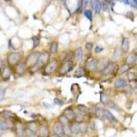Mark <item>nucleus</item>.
<instances>
[{"label":"nucleus","mask_w":137,"mask_h":137,"mask_svg":"<svg viewBox=\"0 0 137 137\" xmlns=\"http://www.w3.org/2000/svg\"><path fill=\"white\" fill-rule=\"evenodd\" d=\"M96 115L99 119H107L110 122H116L117 119L111 112L106 109L98 108L96 111Z\"/></svg>","instance_id":"obj_1"},{"label":"nucleus","mask_w":137,"mask_h":137,"mask_svg":"<svg viewBox=\"0 0 137 137\" xmlns=\"http://www.w3.org/2000/svg\"><path fill=\"white\" fill-rule=\"evenodd\" d=\"M49 53H47V52H46V51H45V52H43V53H41V55H40L39 56V58H38V60L36 64L31 67V71H32V72H35V71H38L39 69L43 67L47 63V62L48 61V59H49Z\"/></svg>","instance_id":"obj_2"},{"label":"nucleus","mask_w":137,"mask_h":137,"mask_svg":"<svg viewBox=\"0 0 137 137\" xmlns=\"http://www.w3.org/2000/svg\"><path fill=\"white\" fill-rule=\"evenodd\" d=\"M73 67H74V65H73V63L72 61H67L61 65L59 71L62 74H65V73H67L70 72L71 71H72Z\"/></svg>","instance_id":"obj_3"},{"label":"nucleus","mask_w":137,"mask_h":137,"mask_svg":"<svg viewBox=\"0 0 137 137\" xmlns=\"http://www.w3.org/2000/svg\"><path fill=\"white\" fill-rule=\"evenodd\" d=\"M41 55V53L39 52H34L30 56H28V59H27V62H26V65L29 66V67H32L34 65L36 64L39 58V56Z\"/></svg>","instance_id":"obj_4"},{"label":"nucleus","mask_w":137,"mask_h":137,"mask_svg":"<svg viewBox=\"0 0 137 137\" xmlns=\"http://www.w3.org/2000/svg\"><path fill=\"white\" fill-rule=\"evenodd\" d=\"M53 131L57 137H63L65 135L64 126L61 122H56L53 126Z\"/></svg>","instance_id":"obj_5"},{"label":"nucleus","mask_w":137,"mask_h":137,"mask_svg":"<svg viewBox=\"0 0 137 137\" xmlns=\"http://www.w3.org/2000/svg\"><path fill=\"white\" fill-rule=\"evenodd\" d=\"M20 58H21V55L19 52H16V51L11 52L8 56V62L10 65H15L19 62Z\"/></svg>","instance_id":"obj_6"},{"label":"nucleus","mask_w":137,"mask_h":137,"mask_svg":"<svg viewBox=\"0 0 137 137\" xmlns=\"http://www.w3.org/2000/svg\"><path fill=\"white\" fill-rule=\"evenodd\" d=\"M115 67V64L113 62H110V63H108V65H106V67L104 68V69L103 70V74L104 75H108L111 73Z\"/></svg>","instance_id":"obj_7"},{"label":"nucleus","mask_w":137,"mask_h":137,"mask_svg":"<svg viewBox=\"0 0 137 137\" xmlns=\"http://www.w3.org/2000/svg\"><path fill=\"white\" fill-rule=\"evenodd\" d=\"M56 66H57V62L55 61H51V63H49L46 66V67L45 69V71L47 73H53L55 71Z\"/></svg>","instance_id":"obj_8"},{"label":"nucleus","mask_w":137,"mask_h":137,"mask_svg":"<svg viewBox=\"0 0 137 137\" xmlns=\"http://www.w3.org/2000/svg\"><path fill=\"white\" fill-rule=\"evenodd\" d=\"M65 116L67 119L68 121H72L76 117V113L72 109L68 108L65 111Z\"/></svg>","instance_id":"obj_9"},{"label":"nucleus","mask_w":137,"mask_h":137,"mask_svg":"<svg viewBox=\"0 0 137 137\" xmlns=\"http://www.w3.org/2000/svg\"><path fill=\"white\" fill-rule=\"evenodd\" d=\"M38 135L41 137H47L49 136V131L48 128L45 126H41L39 129L38 130Z\"/></svg>","instance_id":"obj_10"},{"label":"nucleus","mask_w":137,"mask_h":137,"mask_svg":"<svg viewBox=\"0 0 137 137\" xmlns=\"http://www.w3.org/2000/svg\"><path fill=\"white\" fill-rule=\"evenodd\" d=\"M11 75V69L10 67H6L3 69L2 73V78L4 80H8Z\"/></svg>","instance_id":"obj_11"},{"label":"nucleus","mask_w":137,"mask_h":137,"mask_svg":"<svg viewBox=\"0 0 137 137\" xmlns=\"http://www.w3.org/2000/svg\"><path fill=\"white\" fill-rule=\"evenodd\" d=\"M27 67L26 63H19L16 65V71L18 74H23L25 72V71Z\"/></svg>","instance_id":"obj_12"},{"label":"nucleus","mask_w":137,"mask_h":137,"mask_svg":"<svg viewBox=\"0 0 137 137\" xmlns=\"http://www.w3.org/2000/svg\"><path fill=\"white\" fill-rule=\"evenodd\" d=\"M127 85V81L124 78H119L114 82V86L117 88H123Z\"/></svg>","instance_id":"obj_13"},{"label":"nucleus","mask_w":137,"mask_h":137,"mask_svg":"<svg viewBox=\"0 0 137 137\" xmlns=\"http://www.w3.org/2000/svg\"><path fill=\"white\" fill-rule=\"evenodd\" d=\"M74 56L75 58L76 61H80L82 60V58L83 57V50L82 49V47H77L74 52Z\"/></svg>","instance_id":"obj_14"},{"label":"nucleus","mask_w":137,"mask_h":137,"mask_svg":"<svg viewBox=\"0 0 137 137\" xmlns=\"http://www.w3.org/2000/svg\"><path fill=\"white\" fill-rule=\"evenodd\" d=\"M97 61L95 59H91L86 63V68L89 70H93L95 68L97 67Z\"/></svg>","instance_id":"obj_15"},{"label":"nucleus","mask_w":137,"mask_h":137,"mask_svg":"<svg viewBox=\"0 0 137 137\" xmlns=\"http://www.w3.org/2000/svg\"><path fill=\"white\" fill-rule=\"evenodd\" d=\"M137 59V56L136 54L134 53H130L126 58V64L128 65H130V64H132L136 61Z\"/></svg>","instance_id":"obj_16"},{"label":"nucleus","mask_w":137,"mask_h":137,"mask_svg":"<svg viewBox=\"0 0 137 137\" xmlns=\"http://www.w3.org/2000/svg\"><path fill=\"white\" fill-rule=\"evenodd\" d=\"M71 130V132L74 134H77L80 132V123H73L72 126H71L70 128Z\"/></svg>","instance_id":"obj_17"},{"label":"nucleus","mask_w":137,"mask_h":137,"mask_svg":"<svg viewBox=\"0 0 137 137\" xmlns=\"http://www.w3.org/2000/svg\"><path fill=\"white\" fill-rule=\"evenodd\" d=\"M16 134L19 137H26L27 136V133L25 130H23L21 126H17L16 128Z\"/></svg>","instance_id":"obj_18"},{"label":"nucleus","mask_w":137,"mask_h":137,"mask_svg":"<svg viewBox=\"0 0 137 137\" xmlns=\"http://www.w3.org/2000/svg\"><path fill=\"white\" fill-rule=\"evenodd\" d=\"M130 69V65H128V64H125L121 66V67L119 68L118 70V74L121 75L123 74L124 73H126L128 71V70Z\"/></svg>","instance_id":"obj_19"},{"label":"nucleus","mask_w":137,"mask_h":137,"mask_svg":"<svg viewBox=\"0 0 137 137\" xmlns=\"http://www.w3.org/2000/svg\"><path fill=\"white\" fill-rule=\"evenodd\" d=\"M107 65H108V62L106 60H101L99 63H97V68L100 71H103L104 69V68L106 67Z\"/></svg>","instance_id":"obj_20"},{"label":"nucleus","mask_w":137,"mask_h":137,"mask_svg":"<svg viewBox=\"0 0 137 137\" xmlns=\"http://www.w3.org/2000/svg\"><path fill=\"white\" fill-rule=\"evenodd\" d=\"M121 48L124 52L128 51V49H129V41L128 38H123V41H122V44H121Z\"/></svg>","instance_id":"obj_21"},{"label":"nucleus","mask_w":137,"mask_h":137,"mask_svg":"<svg viewBox=\"0 0 137 137\" xmlns=\"http://www.w3.org/2000/svg\"><path fill=\"white\" fill-rule=\"evenodd\" d=\"M28 130H30L31 132L35 133L36 132H37V126H36V123L34 122H30V123H28Z\"/></svg>","instance_id":"obj_22"},{"label":"nucleus","mask_w":137,"mask_h":137,"mask_svg":"<svg viewBox=\"0 0 137 137\" xmlns=\"http://www.w3.org/2000/svg\"><path fill=\"white\" fill-rule=\"evenodd\" d=\"M80 123V132L82 134H86L88 132V126L86 125V123L84 122H81Z\"/></svg>","instance_id":"obj_23"},{"label":"nucleus","mask_w":137,"mask_h":137,"mask_svg":"<svg viewBox=\"0 0 137 137\" xmlns=\"http://www.w3.org/2000/svg\"><path fill=\"white\" fill-rule=\"evenodd\" d=\"M8 128H9V126L7 121L5 120L0 121V130L2 131H5V130H7Z\"/></svg>","instance_id":"obj_24"},{"label":"nucleus","mask_w":137,"mask_h":137,"mask_svg":"<svg viewBox=\"0 0 137 137\" xmlns=\"http://www.w3.org/2000/svg\"><path fill=\"white\" fill-rule=\"evenodd\" d=\"M58 43L57 42H53L51 45V47H50V52L51 53H56L58 51Z\"/></svg>","instance_id":"obj_25"},{"label":"nucleus","mask_w":137,"mask_h":137,"mask_svg":"<svg viewBox=\"0 0 137 137\" xmlns=\"http://www.w3.org/2000/svg\"><path fill=\"white\" fill-rule=\"evenodd\" d=\"M101 10H102V3L100 2V1H96L95 8H94L95 13L96 14H99L100 11H101Z\"/></svg>","instance_id":"obj_26"},{"label":"nucleus","mask_w":137,"mask_h":137,"mask_svg":"<svg viewBox=\"0 0 137 137\" xmlns=\"http://www.w3.org/2000/svg\"><path fill=\"white\" fill-rule=\"evenodd\" d=\"M84 68L79 67L76 71V72H75V74L74 76L77 77H80L84 75Z\"/></svg>","instance_id":"obj_27"},{"label":"nucleus","mask_w":137,"mask_h":137,"mask_svg":"<svg viewBox=\"0 0 137 137\" xmlns=\"http://www.w3.org/2000/svg\"><path fill=\"white\" fill-rule=\"evenodd\" d=\"M84 16H86V18L89 20L90 21H92L93 20V14H92V12L90 10H86L84 12Z\"/></svg>","instance_id":"obj_28"},{"label":"nucleus","mask_w":137,"mask_h":137,"mask_svg":"<svg viewBox=\"0 0 137 137\" xmlns=\"http://www.w3.org/2000/svg\"><path fill=\"white\" fill-rule=\"evenodd\" d=\"M59 119H60V121L62 124L63 125V126H68V123H69V121L68 119L66 117H65V115H63V116H61L59 117Z\"/></svg>","instance_id":"obj_29"},{"label":"nucleus","mask_w":137,"mask_h":137,"mask_svg":"<svg viewBox=\"0 0 137 137\" xmlns=\"http://www.w3.org/2000/svg\"><path fill=\"white\" fill-rule=\"evenodd\" d=\"M40 44V38L38 36H35L33 38V48L34 49L36 47H37Z\"/></svg>","instance_id":"obj_30"},{"label":"nucleus","mask_w":137,"mask_h":137,"mask_svg":"<svg viewBox=\"0 0 137 137\" xmlns=\"http://www.w3.org/2000/svg\"><path fill=\"white\" fill-rule=\"evenodd\" d=\"M121 55V51H120V49H116L115 51H114V53H113V56H112V59L113 60H116L117 58H119V57Z\"/></svg>","instance_id":"obj_31"},{"label":"nucleus","mask_w":137,"mask_h":137,"mask_svg":"<svg viewBox=\"0 0 137 137\" xmlns=\"http://www.w3.org/2000/svg\"><path fill=\"white\" fill-rule=\"evenodd\" d=\"M106 105L109 107V108H112V109H117V106H116L114 102H110V101L107 102Z\"/></svg>","instance_id":"obj_32"},{"label":"nucleus","mask_w":137,"mask_h":137,"mask_svg":"<svg viewBox=\"0 0 137 137\" xmlns=\"http://www.w3.org/2000/svg\"><path fill=\"white\" fill-rule=\"evenodd\" d=\"M103 50H104V47H103L102 45H98L95 47V52L96 53H101Z\"/></svg>","instance_id":"obj_33"},{"label":"nucleus","mask_w":137,"mask_h":137,"mask_svg":"<svg viewBox=\"0 0 137 137\" xmlns=\"http://www.w3.org/2000/svg\"><path fill=\"white\" fill-rule=\"evenodd\" d=\"M78 109L81 112H88V108L87 107L85 106H82V105H80L78 106Z\"/></svg>","instance_id":"obj_34"},{"label":"nucleus","mask_w":137,"mask_h":137,"mask_svg":"<svg viewBox=\"0 0 137 137\" xmlns=\"http://www.w3.org/2000/svg\"><path fill=\"white\" fill-rule=\"evenodd\" d=\"M6 93V88H1L0 89V102L4 100Z\"/></svg>","instance_id":"obj_35"},{"label":"nucleus","mask_w":137,"mask_h":137,"mask_svg":"<svg viewBox=\"0 0 137 137\" xmlns=\"http://www.w3.org/2000/svg\"><path fill=\"white\" fill-rule=\"evenodd\" d=\"M102 7L103 10H104V11H106V10H108V3L107 1H105V2L102 3Z\"/></svg>","instance_id":"obj_36"},{"label":"nucleus","mask_w":137,"mask_h":137,"mask_svg":"<svg viewBox=\"0 0 137 137\" xmlns=\"http://www.w3.org/2000/svg\"><path fill=\"white\" fill-rule=\"evenodd\" d=\"M53 102H54V103H55L56 105H58V106H62V105H63V104H64L63 101L60 100V99H58V98H55L54 100H53Z\"/></svg>","instance_id":"obj_37"},{"label":"nucleus","mask_w":137,"mask_h":137,"mask_svg":"<svg viewBox=\"0 0 137 137\" xmlns=\"http://www.w3.org/2000/svg\"><path fill=\"white\" fill-rule=\"evenodd\" d=\"M26 133H27V136L28 137H36V134H35L34 133L32 132H31L30 130L26 131Z\"/></svg>","instance_id":"obj_38"},{"label":"nucleus","mask_w":137,"mask_h":137,"mask_svg":"<svg viewBox=\"0 0 137 137\" xmlns=\"http://www.w3.org/2000/svg\"><path fill=\"white\" fill-rule=\"evenodd\" d=\"M93 44L92 43H87L86 44V48L88 50H91L92 49V48H93Z\"/></svg>","instance_id":"obj_39"},{"label":"nucleus","mask_w":137,"mask_h":137,"mask_svg":"<svg viewBox=\"0 0 137 137\" xmlns=\"http://www.w3.org/2000/svg\"><path fill=\"white\" fill-rule=\"evenodd\" d=\"M4 114H5V116H6V117H7V118H9V117L12 116V114L11 112L5 111Z\"/></svg>","instance_id":"obj_40"},{"label":"nucleus","mask_w":137,"mask_h":137,"mask_svg":"<svg viewBox=\"0 0 137 137\" xmlns=\"http://www.w3.org/2000/svg\"><path fill=\"white\" fill-rule=\"evenodd\" d=\"M95 3H96V1H95V0H93V1H91V6L93 10H94V8H95Z\"/></svg>","instance_id":"obj_41"},{"label":"nucleus","mask_w":137,"mask_h":137,"mask_svg":"<svg viewBox=\"0 0 137 137\" xmlns=\"http://www.w3.org/2000/svg\"><path fill=\"white\" fill-rule=\"evenodd\" d=\"M43 106H44L45 108H50L51 107V106L49 104H47V103H45V102L43 103Z\"/></svg>","instance_id":"obj_42"},{"label":"nucleus","mask_w":137,"mask_h":137,"mask_svg":"<svg viewBox=\"0 0 137 137\" xmlns=\"http://www.w3.org/2000/svg\"><path fill=\"white\" fill-rule=\"evenodd\" d=\"M128 77H129V79L130 80H133L134 78V73H130Z\"/></svg>","instance_id":"obj_43"},{"label":"nucleus","mask_w":137,"mask_h":137,"mask_svg":"<svg viewBox=\"0 0 137 137\" xmlns=\"http://www.w3.org/2000/svg\"><path fill=\"white\" fill-rule=\"evenodd\" d=\"M3 65H4V63H3L2 60V59L0 58V69H1L2 68Z\"/></svg>","instance_id":"obj_44"},{"label":"nucleus","mask_w":137,"mask_h":137,"mask_svg":"<svg viewBox=\"0 0 137 137\" xmlns=\"http://www.w3.org/2000/svg\"><path fill=\"white\" fill-rule=\"evenodd\" d=\"M133 2L137 6V0H134V1H133Z\"/></svg>","instance_id":"obj_45"},{"label":"nucleus","mask_w":137,"mask_h":137,"mask_svg":"<svg viewBox=\"0 0 137 137\" xmlns=\"http://www.w3.org/2000/svg\"><path fill=\"white\" fill-rule=\"evenodd\" d=\"M0 131H1V130H0Z\"/></svg>","instance_id":"obj_46"}]
</instances>
